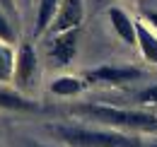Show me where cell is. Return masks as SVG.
Here are the masks:
<instances>
[{"label": "cell", "instance_id": "obj_1", "mask_svg": "<svg viewBox=\"0 0 157 147\" xmlns=\"http://www.w3.org/2000/svg\"><path fill=\"white\" fill-rule=\"evenodd\" d=\"M80 113L92 116L101 126L111 130H138V133H157V116L150 111H138V109H118V106H106V104H87L80 106Z\"/></svg>", "mask_w": 157, "mask_h": 147}, {"label": "cell", "instance_id": "obj_2", "mask_svg": "<svg viewBox=\"0 0 157 147\" xmlns=\"http://www.w3.org/2000/svg\"><path fill=\"white\" fill-rule=\"evenodd\" d=\"M51 133L70 147H143V142L121 130L82 128V126H53Z\"/></svg>", "mask_w": 157, "mask_h": 147}, {"label": "cell", "instance_id": "obj_3", "mask_svg": "<svg viewBox=\"0 0 157 147\" xmlns=\"http://www.w3.org/2000/svg\"><path fill=\"white\" fill-rule=\"evenodd\" d=\"M140 77H143V70H138L133 65H99V68L87 70L85 82L99 85V87H118V85L140 80Z\"/></svg>", "mask_w": 157, "mask_h": 147}, {"label": "cell", "instance_id": "obj_4", "mask_svg": "<svg viewBox=\"0 0 157 147\" xmlns=\"http://www.w3.org/2000/svg\"><path fill=\"white\" fill-rule=\"evenodd\" d=\"M39 73V58H36V48L32 43H20L17 46V55H15V75H12V85L15 89L22 92L27 87L34 85Z\"/></svg>", "mask_w": 157, "mask_h": 147}, {"label": "cell", "instance_id": "obj_5", "mask_svg": "<svg viewBox=\"0 0 157 147\" xmlns=\"http://www.w3.org/2000/svg\"><path fill=\"white\" fill-rule=\"evenodd\" d=\"M78 41H80V29H70V32L48 36V58L53 60L56 68H65L73 63V58L78 53Z\"/></svg>", "mask_w": 157, "mask_h": 147}, {"label": "cell", "instance_id": "obj_6", "mask_svg": "<svg viewBox=\"0 0 157 147\" xmlns=\"http://www.w3.org/2000/svg\"><path fill=\"white\" fill-rule=\"evenodd\" d=\"M82 19H85V0H63L46 34L53 36V34H63L70 29H80Z\"/></svg>", "mask_w": 157, "mask_h": 147}, {"label": "cell", "instance_id": "obj_7", "mask_svg": "<svg viewBox=\"0 0 157 147\" xmlns=\"http://www.w3.org/2000/svg\"><path fill=\"white\" fill-rule=\"evenodd\" d=\"M109 22L116 32V36L128 43V46H136L138 43V32H136V19H131L128 12H123L121 7H111L109 10Z\"/></svg>", "mask_w": 157, "mask_h": 147}, {"label": "cell", "instance_id": "obj_8", "mask_svg": "<svg viewBox=\"0 0 157 147\" xmlns=\"http://www.w3.org/2000/svg\"><path fill=\"white\" fill-rule=\"evenodd\" d=\"M136 32H138V48H140V55L147 60V63H152L157 65V32L147 24V22H136Z\"/></svg>", "mask_w": 157, "mask_h": 147}, {"label": "cell", "instance_id": "obj_9", "mask_svg": "<svg viewBox=\"0 0 157 147\" xmlns=\"http://www.w3.org/2000/svg\"><path fill=\"white\" fill-rule=\"evenodd\" d=\"M0 109H5V111H34L36 104L32 99H27L22 92H17L15 87L0 85Z\"/></svg>", "mask_w": 157, "mask_h": 147}, {"label": "cell", "instance_id": "obj_10", "mask_svg": "<svg viewBox=\"0 0 157 147\" xmlns=\"http://www.w3.org/2000/svg\"><path fill=\"white\" fill-rule=\"evenodd\" d=\"M60 2L63 0H36V17H34V34L36 36L48 32V27H51V22L56 17V12H58Z\"/></svg>", "mask_w": 157, "mask_h": 147}, {"label": "cell", "instance_id": "obj_11", "mask_svg": "<svg viewBox=\"0 0 157 147\" xmlns=\"http://www.w3.org/2000/svg\"><path fill=\"white\" fill-rule=\"evenodd\" d=\"M85 87H87V82L82 77H75V75H58L48 85L51 94H56V96H78Z\"/></svg>", "mask_w": 157, "mask_h": 147}, {"label": "cell", "instance_id": "obj_12", "mask_svg": "<svg viewBox=\"0 0 157 147\" xmlns=\"http://www.w3.org/2000/svg\"><path fill=\"white\" fill-rule=\"evenodd\" d=\"M15 55L17 48L7 41L0 39V85H7L12 82V75H15Z\"/></svg>", "mask_w": 157, "mask_h": 147}, {"label": "cell", "instance_id": "obj_13", "mask_svg": "<svg viewBox=\"0 0 157 147\" xmlns=\"http://www.w3.org/2000/svg\"><path fill=\"white\" fill-rule=\"evenodd\" d=\"M0 39L2 41H7V43H17V34H15V29H12V24H10V19L5 15V10H2V5H0Z\"/></svg>", "mask_w": 157, "mask_h": 147}, {"label": "cell", "instance_id": "obj_14", "mask_svg": "<svg viewBox=\"0 0 157 147\" xmlns=\"http://www.w3.org/2000/svg\"><path fill=\"white\" fill-rule=\"evenodd\" d=\"M138 101H140L143 106H157V85L143 89V92L138 94Z\"/></svg>", "mask_w": 157, "mask_h": 147}, {"label": "cell", "instance_id": "obj_15", "mask_svg": "<svg viewBox=\"0 0 157 147\" xmlns=\"http://www.w3.org/2000/svg\"><path fill=\"white\" fill-rule=\"evenodd\" d=\"M145 22L157 32V12H145Z\"/></svg>", "mask_w": 157, "mask_h": 147}, {"label": "cell", "instance_id": "obj_16", "mask_svg": "<svg viewBox=\"0 0 157 147\" xmlns=\"http://www.w3.org/2000/svg\"><path fill=\"white\" fill-rule=\"evenodd\" d=\"M2 2V7H10V10H15V0H0Z\"/></svg>", "mask_w": 157, "mask_h": 147}, {"label": "cell", "instance_id": "obj_17", "mask_svg": "<svg viewBox=\"0 0 157 147\" xmlns=\"http://www.w3.org/2000/svg\"><path fill=\"white\" fill-rule=\"evenodd\" d=\"M27 2H29V0H15V5H20V7H24Z\"/></svg>", "mask_w": 157, "mask_h": 147}, {"label": "cell", "instance_id": "obj_18", "mask_svg": "<svg viewBox=\"0 0 157 147\" xmlns=\"http://www.w3.org/2000/svg\"><path fill=\"white\" fill-rule=\"evenodd\" d=\"M143 147H157V142H147V145H143Z\"/></svg>", "mask_w": 157, "mask_h": 147}, {"label": "cell", "instance_id": "obj_19", "mask_svg": "<svg viewBox=\"0 0 157 147\" xmlns=\"http://www.w3.org/2000/svg\"><path fill=\"white\" fill-rule=\"evenodd\" d=\"M29 147H46V145H39V142H34V145H29Z\"/></svg>", "mask_w": 157, "mask_h": 147}, {"label": "cell", "instance_id": "obj_20", "mask_svg": "<svg viewBox=\"0 0 157 147\" xmlns=\"http://www.w3.org/2000/svg\"><path fill=\"white\" fill-rule=\"evenodd\" d=\"M0 5H2V2H0Z\"/></svg>", "mask_w": 157, "mask_h": 147}]
</instances>
